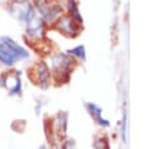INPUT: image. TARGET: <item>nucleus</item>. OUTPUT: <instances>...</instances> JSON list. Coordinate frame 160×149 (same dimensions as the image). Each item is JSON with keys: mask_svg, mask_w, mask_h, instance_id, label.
<instances>
[{"mask_svg": "<svg viewBox=\"0 0 160 149\" xmlns=\"http://www.w3.org/2000/svg\"><path fill=\"white\" fill-rule=\"evenodd\" d=\"M29 56V53L8 36L0 38V61L5 65H12L14 63Z\"/></svg>", "mask_w": 160, "mask_h": 149, "instance_id": "nucleus-1", "label": "nucleus"}, {"mask_svg": "<svg viewBox=\"0 0 160 149\" xmlns=\"http://www.w3.org/2000/svg\"><path fill=\"white\" fill-rule=\"evenodd\" d=\"M65 149H70V148H68V146H66V148H65Z\"/></svg>", "mask_w": 160, "mask_h": 149, "instance_id": "nucleus-9", "label": "nucleus"}, {"mask_svg": "<svg viewBox=\"0 0 160 149\" xmlns=\"http://www.w3.org/2000/svg\"><path fill=\"white\" fill-rule=\"evenodd\" d=\"M9 81H10V84H8V85H5V86L10 90L11 94H15V93L20 91V85H21V83H20V76H19L18 73L8 74V75L5 76V81H4V83H9Z\"/></svg>", "mask_w": 160, "mask_h": 149, "instance_id": "nucleus-5", "label": "nucleus"}, {"mask_svg": "<svg viewBox=\"0 0 160 149\" xmlns=\"http://www.w3.org/2000/svg\"><path fill=\"white\" fill-rule=\"evenodd\" d=\"M88 108H89V110H90V113L99 120V123L100 124H102V125H109V123L106 121V120H104L101 116H100V108H98L96 105H94V104H88Z\"/></svg>", "mask_w": 160, "mask_h": 149, "instance_id": "nucleus-7", "label": "nucleus"}, {"mask_svg": "<svg viewBox=\"0 0 160 149\" xmlns=\"http://www.w3.org/2000/svg\"><path fill=\"white\" fill-rule=\"evenodd\" d=\"M25 23H26V33L32 36V38H39L44 30V24L42 20L35 14L34 9L31 8L25 18Z\"/></svg>", "mask_w": 160, "mask_h": 149, "instance_id": "nucleus-2", "label": "nucleus"}, {"mask_svg": "<svg viewBox=\"0 0 160 149\" xmlns=\"http://www.w3.org/2000/svg\"><path fill=\"white\" fill-rule=\"evenodd\" d=\"M52 61V66H54V70L56 73H60V74H65L68 75V71H69V65L72 64V60L66 58L65 55L60 54V55H56L51 59Z\"/></svg>", "mask_w": 160, "mask_h": 149, "instance_id": "nucleus-3", "label": "nucleus"}, {"mask_svg": "<svg viewBox=\"0 0 160 149\" xmlns=\"http://www.w3.org/2000/svg\"><path fill=\"white\" fill-rule=\"evenodd\" d=\"M70 53L76 54V55H80V58H81V59H84V58H85V53H84V48H82V46H80V48H75V49L70 50Z\"/></svg>", "mask_w": 160, "mask_h": 149, "instance_id": "nucleus-8", "label": "nucleus"}, {"mask_svg": "<svg viewBox=\"0 0 160 149\" xmlns=\"http://www.w3.org/2000/svg\"><path fill=\"white\" fill-rule=\"evenodd\" d=\"M58 28L62 31V33H66L71 36L76 35L78 33V29H76V25L74 24L72 19L69 18V16H62L59 21H58Z\"/></svg>", "mask_w": 160, "mask_h": 149, "instance_id": "nucleus-4", "label": "nucleus"}, {"mask_svg": "<svg viewBox=\"0 0 160 149\" xmlns=\"http://www.w3.org/2000/svg\"><path fill=\"white\" fill-rule=\"evenodd\" d=\"M38 76H39V83L41 84V86H46L49 81V69L42 63L38 65Z\"/></svg>", "mask_w": 160, "mask_h": 149, "instance_id": "nucleus-6", "label": "nucleus"}]
</instances>
